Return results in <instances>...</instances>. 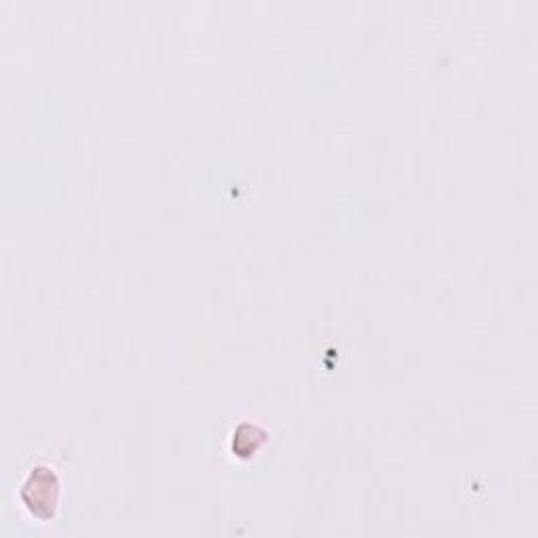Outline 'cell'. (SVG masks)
Masks as SVG:
<instances>
[{"label":"cell","instance_id":"1","mask_svg":"<svg viewBox=\"0 0 538 538\" xmlns=\"http://www.w3.org/2000/svg\"><path fill=\"white\" fill-rule=\"evenodd\" d=\"M59 492V475L49 465H36L30 469L28 478L24 480L22 490H19V499H22V503L34 517L49 522L57 513Z\"/></svg>","mask_w":538,"mask_h":538},{"label":"cell","instance_id":"2","mask_svg":"<svg viewBox=\"0 0 538 538\" xmlns=\"http://www.w3.org/2000/svg\"><path fill=\"white\" fill-rule=\"evenodd\" d=\"M265 438H267V433L259 425L244 423L234 433V444H232L234 452L242 459L251 457V454H255L263 446Z\"/></svg>","mask_w":538,"mask_h":538}]
</instances>
